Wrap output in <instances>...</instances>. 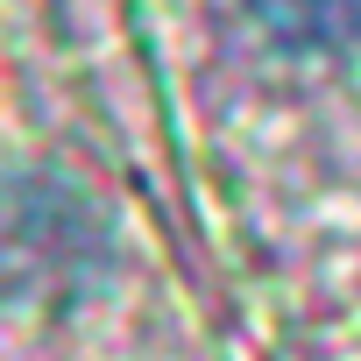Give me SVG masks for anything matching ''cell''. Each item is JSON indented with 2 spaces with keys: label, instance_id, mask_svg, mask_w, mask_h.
<instances>
[{
  "label": "cell",
  "instance_id": "6da1fadb",
  "mask_svg": "<svg viewBox=\"0 0 361 361\" xmlns=\"http://www.w3.org/2000/svg\"><path fill=\"white\" fill-rule=\"evenodd\" d=\"M248 15L283 50H340L361 36V0H248Z\"/></svg>",
  "mask_w": 361,
  "mask_h": 361
}]
</instances>
